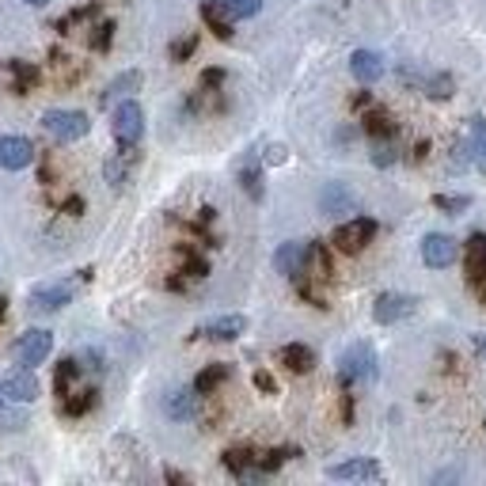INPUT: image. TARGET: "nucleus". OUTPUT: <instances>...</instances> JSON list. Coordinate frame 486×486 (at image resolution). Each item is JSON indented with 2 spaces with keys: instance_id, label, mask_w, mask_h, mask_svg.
<instances>
[{
  "instance_id": "1",
  "label": "nucleus",
  "mask_w": 486,
  "mask_h": 486,
  "mask_svg": "<svg viewBox=\"0 0 486 486\" xmlns=\"http://www.w3.org/2000/svg\"><path fill=\"white\" fill-rule=\"evenodd\" d=\"M376 353L369 342H353L342 357H338V376L346 380V384H372L376 380Z\"/></svg>"
},
{
  "instance_id": "2",
  "label": "nucleus",
  "mask_w": 486,
  "mask_h": 486,
  "mask_svg": "<svg viewBox=\"0 0 486 486\" xmlns=\"http://www.w3.org/2000/svg\"><path fill=\"white\" fill-rule=\"evenodd\" d=\"M42 130L61 144H73V141L92 134V118L84 111H46L42 114Z\"/></svg>"
},
{
  "instance_id": "3",
  "label": "nucleus",
  "mask_w": 486,
  "mask_h": 486,
  "mask_svg": "<svg viewBox=\"0 0 486 486\" xmlns=\"http://www.w3.org/2000/svg\"><path fill=\"white\" fill-rule=\"evenodd\" d=\"M50 353H54V334H50V331H42V327H31V331H24V334H19V342L12 346L15 365H24V369H35V365H42Z\"/></svg>"
},
{
  "instance_id": "4",
  "label": "nucleus",
  "mask_w": 486,
  "mask_h": 486,
  "mask_svg": "<svg viewBox=\"0 0 486 486\" xmlns=\"http://www.w3.org/2000/svg\"><path fill=\"white\" fill-rule=\"evenodd\" d=\"M312 255H315V243H308V240H289V243H282L278 251H273V270L297 282L301 273H308Z\"/></svg>"
},
{
  "instance_id": "5",
  "label": "nucleus",
  "mask_w": 486,
  "mask_h": 486,
  "mask_svg": "<svg viewBox=\"0 0 486 486\" xmlns=\"http://www.w3.org/2000/svg\"><path fill=\"white\" fill-rule=\"evenodd\" d=\"M111 130H114V141L118 144H141V137H144V111H141V103L122 99L118 107H114Z\"/></svg>"
},
{
  "instance_id": "6",
  "label": "nucleus",
  "mask_w": 486,
  "mask_h": 486,
  "mask_svg": "<svg viewBox=\"0 0 486 486\" xmlns=\"http://www.w3.org/2000/svg\"><path fill=\"white\" fill-rule=\"evenodd\" d=\"M372 236H376V221H372V217H353V221H346V224L334 228L331 243L342 251V255H357V251L369 247Z\"/></svg>"
},
{
  "instance_id": "7",
  "label": "nucleus",
  "mask_w": 486,
  "mask_h": 486,
  "mask_svg": "<svg viewBox=\"0 0 486 486\" xmlns=\"http://www.w3.org/2000/svg\"><path fill=\"white\" fill-rule=\"evenodd\" d=\"M456 259H460V243L452 236H445V232H430V236L422 240V263L430 270H445Z\"/></svg>"
},
{
  "instance_id": "8",
  "label": "nucleus",
  "mask_w": 486,
  "mask_h": 486,
  "mask_svg": "<svg viewBox=\"0 0 486 486\" xmlns=\"http://www.w3.org/2000/svg\"><path fill=\"white\" fill-rule=\"evenodd\" d=\"M418 301L407 297V293H380L376 304H372V320L376 323H399V320H407V315H414Z\"/></svg>"
},
{
  "instance_id": "9",
  "label": "nucleus",
  "mask_w": 486,
  "mask_h": 486,
  "mask_svg": "<svg viewBox=\"0 0 486 486\" xmlns=\"http://www.w3.org/2000/svg\"><path fill=\"white\" fill-rule=\"evenodd\" d=\"M0 392H5L8 403H35L42 388H38L31 369H12V372L0 376Z\"/></svg>"
},
{
  "instance_id": "10",
  "label": "nucleus",
  "mask_w": 486,
  "mask_h": 486,
  "mask_svg": "<svg viewBox=\"0 0 486 486\" xmlns=\"http://www.w3.org/2000/svg\"><path fill=\"white\" fill-rule=\"evenodd\" d=\"M31 164H35V144L27 137H15V134L0 137V167L5 172H24Z\"/></svg>"
},
{
  "instance_id": "11",
  "label": "nucleus",
  "mask_w": 486,
  "mask_h": 486,
  "mask_svg": "<svg viewBox=\"0 0 486 486\" xmlns=\"http://www.w3.org/2000/svg\"><path fill=\"white\" fill-rule=\"evenodd\" d=\"M331 479H342V482H376V479H384V468H380L376 460L362 456V460H346V463H334V468H327Z\"/></svg>"
},
{
  "instance_id": "12",
  "label": "nucleus",
  "mask_w": 486,
  "mask_h": 486,
  "mask_svg": "<svg viewBox=\"0 0 486 486\" xmlns=\"http://www.w3.org/2000/svg\"><path fill=\"white\" fill-rule=\"evenodd\" d=\"M73 301V285H38V289H31V297H27V304L35 308V312H61Z\"/></svg>"
},
{
  "instance_id": "13",
  "label": "nucleus",
  "mask_w": 486,
  "mask_h": 486,
  "mask_svg": "<svg viewBox=\"0 0 486 486\" xmlns=\"http://www.w3.org/2000/svg\"><path fill=\"white\" fill-rule=\"evenodd\" d=\"M350 73H353L357 84H376L380 76H384V57H380L376 50H353Z\"/></svg>"
},
{
  "instance_id": "14",
  "label": "nucleus",
  "mask_w": 486,
  "mask_h": 486,
  "mask_svg": "<svg viewBox=\"0 0 486 486\" xmlns=\"http://www.w3.org/2000/svg\"><path fill=\"white\" fill-rule=\"evenodd\" d=\"M202 19L217 38H224V42L232 38V24H236V15L228 12L224 0H202Z\"/></svg>"
},
{
  "instance_id": "15",
  "label": "nucleus",
  "mask_w": 486,
  "mask_h": 486,
  "mask_svg": "<svg viewBox=\"0 0 486 486\" xmlns=\"http://www.w3.org/2000/svg\"><path fill=\"white\" fill-rule=\"evenodd\" d=\"M134 164H137V144H122L118 156H111V160H107V183H111L114 190H122L125 183H130Z\"/></svg>"
},
{
  "instance_id": "16",
  "label": "nucleus",
  "mask_w": 486,
  "mask_h": 486,
  "mask_svg": "<svg viewBox=\"0 0 486 486\" xmlns=\"http://www.w3.org/2000/svg\"><path fill=\"white\" fill-rule=\"evenodd\" d=\"M247 331V320L243 315H217V320H209L202 327L205 338H213V342H232V338H240Z\"/></svg>"
},
{
  "instance_id": "17",
  "label": "nucleus",
  "mask_w": 486,
  "mask_h": 486,
  "mask_svg": "<svg viewBox=\"0 0 486 486\" xmlns=\"http://www.w3.org/2000/svg\"><path fill=\"white\" fill-rule=\"evenodd\" d=\"M278 362L289 369V372H297V376H304V372H312L315 369V353L304 346V342H289V346H282V353H278Z\"/></svg>"
},
{
  "instance_id": "18",
  "label": "nucleus",
  "mask_w": 486,
  "mask_h": 486,
  "mask_svg": "<svg viewBox=\"0 0 486 486\" xmlns=\"http://www.w3.org/2000/svg\"><path fill=\"white\" fill-rule=\"evenodd\" d=\"M137 88H141V73H137V69L114 76V80L107 84V92H103V107H111V103L118 107V103H122V99H130Z\"/></svg>"
},
{
  "instance_id": "19",
  "label": "nucleus",
  "mask_w": 486,
  "mask_h": 486,
  "mask_svg": "<svg viewBox=\"0 0 486 486\" xmlns=\"http://www.w3.org/2000/svg\"><path fill=\"white\" fill-rule=\"evenodd\" d=\"M320 209H323V213H353V209H357V198L350 194L342 183H331L323 194H320Z\"/></svg>"
},
{
  "instance_id": "20",
  "label": "nucleus",
  "mask_w": 486,
  "mask_h": 486,
  "mask_svg": "<svg viewBox=\"0 0 486 486\" xmlns=\"http://www.w3.org/2000/svg\"><path fill=\"white\" fill-rule=\"evenodd\" d=\"M198 388H183V392H172L167 395V414H172L175 422H190L198 414Z\"/></svg>"
},
{
  "instance_id": "21",
  "label": "nucleus",
  "mask_w": 486,
  "mask_h": 486,
  "mask_svg": "<svg viewBox=\"0 0 486 486\" xmlns=\"http://www.w3.org/2000/svg\"><path fill=\"white\" fill-rule=\"evenodd\" d=\"M468 153H471V164L486 175V118H482V114L471 118V130H468Z\"/></svg>"
},
{
  "instance_id": "22",
  "label": "nucleus",
  "mask_w": 486,
  "mask_h": 486,
  "mask_svg": "<svg viewBox=\"0 0 486 486\" xmlns=\"http://www.w3.org/2000/svg\"><path fill=\"white\" fill-rule=\"evenodd\" d=\"M8 76H12V92L15 95H27L38 84V69L31 65V61H8Z\"/></svg>"
},
{
  "instance_id": "23",
  "label": "nucleus",
  "mask_w": 486,
  "mask_h": 486,
  "mask_svg": "<svg viewBox=\"0 0 486 486\" xmlns=\"http://www.w3.org/2000/svg\"><path fill=\"white\" fill-rule=\"evenodd\" d=\"M228 376H232V369H228L224 362H217V365H209V369H205V372H202V376L194 380V388H198V395L205 399V395H213V392H217V388L224 384Z\"/></svg>"
},
{
  "instance_id": "24",
  "label": "nucleus",
  "mask_w": 486,
  "mask_h": 486,
  "mask_svg": "<svg viewBox=\"0 0 486 486\" xmlns=\"http://www.w3.org/2000/svg\"><path fill=\"white\" fill-rule=\"evenodd\" d=\"M468 270H471V282L486 273V232H475L468 240Z\"/></svg>"
},
{
  "instance_id": "25",
  "label": "nucleus",
  "mask_w": 486,
  "mask_h": 486,
  "mask_svg": "<svg viewBox=\"0 0 486 486\" xmlns=\"http://www.w3.org/2000/svg\"><path fill=\"white\" fill-rule=\"evenodd\" d=\"M92 407H95V392H92V388H84V392H69L65 399H61V411H65L69 418L88 414Z\"/></svg>"
},
{
  "instance_id": "26",
  "label": "nucleus",
  "mask_w": 486,
  "mask_h": 486,
  "mask_svg": "<svg viewBox=\"0 0 486 486\" xmlns=\"http://www.w3.org/2000/svg\"><path fill=\"white\" fill-rule=\"evenodd\" d=\"M76 376H80V362H61V369H57V376H54V388H57V395L65 399L69 392H73V384H76Z\"/></svg>"
},
{
  "instance_id": "27",
  "label": "nucleus",
  "mask_w": 486,
  "mask_h": 486,
  "mask_svg": "<svg viewBox=\"0 0 486 486\" xmlns=\"http://www.w3.org/2000/svg\"><path fill=\"white\" fill-rule=\"evenodd\" d=\"M240 183H243V190L251 198H263V175H259V167H255V156H247V164L240 167Z\"/></svg>"
},
{
  "instance_id": "28",
  "label": "nucleus",
  "mask_w": 486,
  "mask_h": 486,
  "mask_svg": "<svg viewBox=\"0 0 486 486\" xmlns=\"http://www.w3.org/2000/svg\"><path fill=\"white\" fill-rule=\"evenodd\" d=\"M399 156H395V144L392 137H372V164L376 167H392Z\"/></svg>"
},
{
  "instance_id": "29",
  "label": "nucleus",
  "mask_w": 486,
  "mask_h": 486,
  "mask_svg": "<svg viewBox=\"0 0 486 486\" xmlns=\"http://www.w3.org/2000/svg\"><path fill=\"white\" fill-rule=\"evenodd\" d=\"M365 130H369L372 137H392V118H388V111H369V114H365Z\"/></svg>"
},
{
  "instance_id": "30",
  "label": "nucleus",
  "mask_w": 486,
  "mask_h": 486,
  "mask_svg": "<svg viewBox=\"0 0 486 486\" xmlns=\"http://www.w3.org/2000/svg\"><path fill=\"white\" fill-rule=\"evenodd\" d=\"M433 205H437V209H445V213H463V209L471 205V198H468V194H437Z\"/></svg>"
},
{
  "instance_id": "31",
  "label": "nucleus",
  "mask_w": 486,
  "mask_h": 486,
  "mask_svg": "<svg viewBox=\"0 0 486 486\" xmlns=\"http://www.w3.org/2000/svg\"><path fill=\"white\" fill-rule=\"evenodd\" d=\"M422 88L430 92V99H449L452 95V80L449 76H430V80H422Z\"/></svg>"
},
{
  "instance_id": "32",
  "label": "nucleus",
  "mask_w": 486,
  "mask_h": 486,
  "mask_svg": "<svg viewBox=\"0 0 486 486\" xmlns=\"http://www.w3.org/2000/svg\"><path fill=\"white\" fill-rule=\"evenodd\" d=\"M224 5H228V12L236 19H251V15H259L263 0H224Z\"/></svg>"
},
{
  "instance_id": "33",
  "label": "nucleus",
  "mask_w": 486,
  "mask_h": 486,
  "mask_svg": "<svg viewBox=\"0 0 486 486\" xmlns=\"http://www.w3.org/2000/svg\"><path fill=\"white\" fill-rule=\"evenodd\" d=\"M111 38H114V24H99L95 35H92V50H107Z\"/></svg>"
},
{
  "instance_id": "34",
  "label": "nucleus",
  "mask_w": 486,
  "mask_h": 486,
  "mask_svg": "<svg viewBox=\"0 0 486 486\" xmlns=\"http://www.w3.org/2000/svg\"><path fill=\"white\" fill-rule=\"evenodd\" d=\"M255 388H259V392H270V395L278 392V384H273V376H270V372H255Z\"/></svg>"
},
{
  "instance_id": "35",
  "label": "nucleus",
  "mask_w": 486,
  "mask_h": 486,
  "mask_svg": "<svg viewBox=\"0 0 486 486\" xmlns=\"http://www.w3.org/2000/svg\"><path fill=\"white\" fill-rule=\"evenodd\" d=\"M186 54H194V38L175 42V46H172V57H186Z\"/></svg>"
},
{
  "instance_id": "36",
  "label": "nucleus",
  "mask_w": 486,
  "mask_h": 486,
  "mask_svg": "<svg viewBox=\"0 0 486 486\" xmlns=\"http://www.w3.org/2000/svg\"><path fill=\"white\" fill-rule=\"evenodd\" d=\"M471 346H475V353L486 362V334H475V338H471Z\"/></svg>"
},
{
  "instance_id": "37",
  "label": "nucleus",
  "mask_w": 486,
  "mask_h": 486,
  "mask_svg": "<svg viewBox=\"0 0 486 486\" xmlns=\"http://www.w3.org/2000/svg\"><path fill=\"white\" fill-rule=\"evenodd\" d=\"M24 5H35V8H42V5H50V0H24Z\"/></svg>"
},
{
  "instance_id": "38",
  "label": "nucleus",
  "mask_w": 486,
  "mask_h": 486,
  "mask_svg": "<svg viewBox=\"0 0 486 486\" xmlns=\"http://www.w3.org/2000/svg\"><path fill=\"white\" fill-rule=\"evenodd\" d=\"M0 320H5V301H0Z\"/></svg>"
}]
</instances>
